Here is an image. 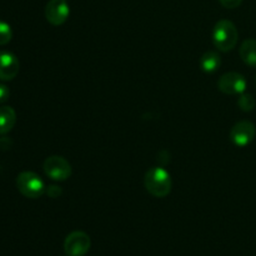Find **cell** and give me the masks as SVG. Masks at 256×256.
<instances>
[{
	"label": "cell",
	"instance_id": "3957f363",
	"mask_svg": "<svg viewBox=\"0 0 256 256\" xmlns=\"http://www.w3.org/2000/svg\"><path fill=\"white\" fill-rule=\"evenodd\" d=\"M16 188L20 194L29 199H38L45 192L42 178L32 172H22L16 178Z\"/></svg>",
	"mask_w": 256,
	"mask_h": 256
},
{
	"label": "cell",
	"instance_id": "52a82bcc",
	"mask_svg": "<svg viewBox=\"0 0 256 256\" xmlns=\"http://www.w3.org/2000/svg\"><path fill=\"white\" fill-rule=\"evenodd\" d=\"M246 79L239 72H226L218 82V88L226 95H240L246 90Z\"/></svg>",
	"mask_w": 256,
	"mask_h": 256
},
{
	"label": "cell",
	"instance_id": "5bb4252c",
	"mask_svg": "<svg viewBox=\"0 0 256 256\" xmlns=\"http://www.w3.org/2000/svg\"><path fill=\"white\" fill-rule=\"evenodd\" d=\"M12 39V30L8 22L0 20V45H6Z\"/></svg>",
	"mask_w": 256,
	"mask_h": 256
},
{
	"label": "cell",
	"instance_id": "6da1fadb",
	"mask_svg": "<svg viewBox=\"0 0 256 256\" xmlns=\"http://www.w3.org/2000/svg\"><path fill=\"white\" fill-rule=\"evenodd\" d=\"M145 189L155 198H165L172 192V176L164 168L154 166L145 172Z\"/></svg>",
	"mask_w": 256,
	"mask_h": 256
},
{
	"label": "cell",
	"instance_id": "8992f818",
	"mask_svg": "<svg viewBox=\"0 0 256 256\" xmlns=\"http://www.w3.org/2000/svg\"><path fill=\"white\" fill-rule=\"evenodd\" d=\"M256 129L252 122L242 120L236 122L230 130V140L238 148H245L255 139Z\"/></svg>",
	"mask_w": 256,
	"mask_h": 256
},
{
	"label": "cell",
	"instance_id": "2e32d148",
	"mask_svg": "<svg viewBox=\"0 0 256 256\" xmlns=\"http://www.w3.org/2000/svg\"><path fill=\"white\" fill-rule=\"evenodd\" d=\"M10 96V90L6 85L0 84V104L6 102Z\"/></svg>",
	"mask_w": 256,
	"mask_h": 256
},
{
	"label": "cell",
	"instance_id": "8fae6325",
	"mask_svg": "<svg viewBox=\"0 0 256 256\" xmlns=\"http://www.w3.org/2000/svg\"><path fill=\"white\" fill-rule=\"evenodd\" d=\"M240 58L248 66L256 68V40L246 39L240 46Z\"/></svg>",
	"mask_w": 256,
	"mask_h": 256
},
{
	"label": "cell",
	"instance_id": "7a4b0ae2",
	"mask_svg": "<svg viewBox=\"0 0 256 256\" xmlns=\"http://www.w3.org/2000/svg\"><path fill=\"white\" fill-rule=\"evenodd\" d=\"M239 32L232 22L222 19L215 24L212 30V42L222 52H228L236 46Z\"/></svg>",
	"mask_w": 256,
	"mask_h": 256
},
{
	"label": "cell",
	"instance_id": "7c38bea8",
	"mask_svg": "<svg viewBox=\"0 0 256 256\" xmlns=\"http://www.w3.org/2000/svg\"><path fill=\"white\" fill-rule=\"evenodd\" d=\"M222 64L219 54L215 52H206L200 59V66L205 72H214Z\"/></svg>",
	"mask_w": 256,
	"mask_h": 256
},
{
	"label": "cell",
	"instance_id": "277c9868",
	"mask_svg": "<svg viewBox=\"0 0 256 256\" xmlns=\"http://www.w3.org/2000/svg\"><path fill=\"white\" fill-rule=\"evenodd\" d=\"M44 172L46 176H49L55 182H65L72 175V165L65 158L59 155H52L45 159Z\"/></svg>",
	"mask_w": 256,
	"mask_h": 256
},
{
	"label": "cell",
	"instance_id": "30bf717a",
	"mask_svg": "<svg viewBox=\"0 0 256 256\" xmlns=\"http://www.w3.org/2000/svg\"><path fill=\"white\" fill-rule=\"evenodd\" d=\"M16 122V112L12 106H0V135H5L12 130Z\"/></svg>",
	"mask_w": 256,
	"mask_h": 256
},
{
	"label": "cell",
	"instance_id": "e0dca14e",
	"mask_svg": "<svg viewBox=\"0 0 256 256\" xmlns=\"http://www.w3.org/2000/svg\"><path fill=\"white\" fill-rule=\"evenodd\" d=\"M48 194H49V196L52 198H58L60 194H62V192H60V189H58V186L52 185V186H49V189H48Z\"/></svg>",
	"mask_w": 256,
	"mask_h": 256
},
{
	"label": "cell",
	"instance_id": "4fadbf2b",
	"mask_svg": "<svg viewBox=\"0 0 256 256\" xmlns=\"http://www.w3.org/2000/svg\"><path fill=\"white\" fill-rule=\"evenodd\" d=\"M255 104L256 102L252 94H244V92L240 94L239 100H238V106L240 108V110H242L245 112H249L252 110H254Z\"/></svg>",
	"mask_w": 256,
	"mask_h": 256
},
{
	"label": "cell",
	"instance_id": "ba28073f",
	"mask_svg": "<svg viewBox=\"0 0 256 256\" xmlns=\"http://www.w3.org/2000/svg\"><path fill=\"white\" fill-rule=\"evenodd\" d=\"M69 14L70 8L66 0H50L45 6V18L54 26L64 24Z\"/></svg>",
	"mask_w": 256,
	"mask_h": 256
},
{
	"label": "cell",
	"instance_id": "9c48e42d",
	"mask_svg": "<svg viewBox=\"0 0 256 256\" xmlns=\"http://www.w3.org/2000/svg\"><path fill=\"white\" fill-rule=\"evenodd\" d=\"M20 62L10 52H0V80L10 82L19 74Z\"/></svg>",
	"mask_w": 256,
	"mask_h": 256
},
{
	"label": "cell",
	"instance_id": "9a60e30c",
	"mask_svg": "<svg viewBox=\"0 0 256 256\" xmlns=\"http://www.w3.org/2000/svg\"><path fill=\"white\" fill-rule=\"evenodd\" d=\"M220 4L222 5L226 9H235V8L240 6L242 2V0H219Z\"/></svg>",
	"mask_w": 256,
	"mask_h": 256
},
{
	"label": "cell",
	"instance_id": "5b68a950",
	"mask_svg": "<svg viewBox=\"0 0 256 256\" xmlns=\"http://www.w3.org/2000/svg\"><path fill=\"white\" fill-rule=\"evenodd\" d=\"M90 238L84 232H72L65 238L64 250L68 256H85L90 250Z\"/></svg>",
	"mask_w": 256,
	"mask_h": 256
}]
</instances>
